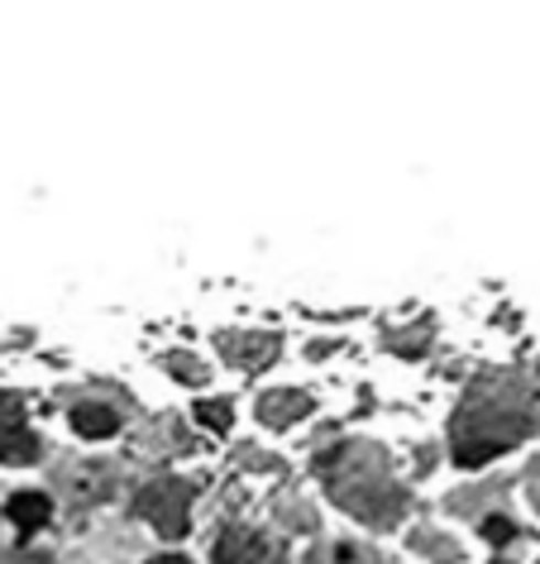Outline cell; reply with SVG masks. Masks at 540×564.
Here are the masks:
<instances>
[{
  "label": "cell",
  "instance_id": "e0dca14e",
  "mask_svg": "<svg viewBox=\"0 0 540 564\" xmlns=\"http://www.w3.org/2000/svg\"><path fill=\"white\" fill-rule=\"evenodd\" d=\"M0 564H53L44 550H0Z\"/></svg>",
  "mask_w": 540,
  "mask_h": 564
},
{
  "label": "cell",
  "instance_id": "ffe728a7",
  "mask_svg": "<svg viewBox=\"0 0 540 564\" xmlns=\"http://www.w3.org/2000/svg\"><path fill=\"white\" fill-rule=\"evenodd\" d=\"M153 564H187V560H182V555H163V560H153Z\"/></svg>",
  "mask_w": 540,
  "mask_h": 564
},
{
  "label": "cell",
  "instance_id": "5bb4252c",
  "mask_svg": "<svg viewBox=\"0 0 540 564\" xmlns=\"http://www.w3.org/2000/svg\"><path fill=\"white\" fill-rule=\"evenodd\" d=\"M196 421L210 431H225L230 426V402H220V398H210V402H196Z\"/></svg>",
  "mask_w": 540,
  "mask_h": 564
},
{
  "label": "cell",
  "instance_id": "5b68a950",
  "mask_svg": "<svg viewBox=\"0 0 540 564\" xmlns=\"http://www.w3.org/2000/svg\"><path fill=\"white\" fill-rule=\"evenodd\" d=\"M220 355L245 373H259L278 359V335H263V330H225L220 335Z\"/></svg>",
  "mask_w": 540,
  "mask_h": 564
},
{
  "label": "cell",
  "instance_id": "d6986e66",
  "mask_svg": "<svg viewBox=\"0 0 540 564\" xmlns=\"http://www.w3.org/2000/svg\"><path fill=\"white\" fill-rule=\"evenodd\" d=\"M526 488H531V502H536V512H540V464L526 474Z\"/></svg>",
  "mask_w": 540,
  "mask_h": 564
},
{
  "label": "cell",
  "instance_id": "8992f818",
  "mask_svg": "<svg viewBox=\"0 0 540 564\" xmlns=\"http://www.w3.org/2000/svg\"><path fill=\"white\" fill-rule=\"evenodd\" d=\"M63 492H73V502L82 507V502H106L110 498V469L106 464H82V474H73V469H58V478H53Z\"/></svg>",
  "mask_w": 540,
  "mask_h": 564
},
{
  "label": "cell",
  "instance_id": "277c9868",
  "mask_svg": "<svg viewBox=\"0 0 540 564\" xmlns=\"http://www.w3.org/2000/svg\"><path fill=\"white\" fill-rule=\"evenodd\" d=\"M216 564H282V545L253 527H230L216 541Z\"/></svg>",
  "mask_w": 540,
  "mask_h": 564
},
{
  "label": "cell",
  "instance_id": "30bf717a",
  "mask_svg": "<svg viewBox=\"0 0 540 564\" xmlns=\"http://www.w3.org/2000/svg\"><path fill=\"white\" fill-rule=\"evenodd\" d=\"M6 512H10V521H15L20 531H34V527H44V521H48L53 502L44 498V492H15Z\"/></svg>",
  "mask_w": 540,
  "mask_h": 564
},
{
  "label": "cell",
  "instance_id": "4fadbf2b",
  "mask_svg": "<svg viewBox=\"0 0 540 564\" xmlns=\"http://www.w3.org/2000/svg\"><path fill=\"white\" fill-rule=\"evenodd\" d=\"M168 373H177L182 383H206V364L202 359H192V355H168Z\"/></svg>",
  "mask_w": 540,
  "mask_h": 564
},
{
  "label": "cell",
  "instance_id": "9c48e42d",
  "mask_svg": "<svg viewBox=\"0 0 540 564\" xmlns=\"http://www.w3.org/2000/svg\"><path fill=\"white\" fill-rule=\"evenodd\" d=\"M34 459H39V435L30 426L0 431V464H34Z\"/></svg>",
  "mask_w": 540,
  "mask_h": 564
},
{
  "label": "cell",
  "instance_id": "9a60e30c",
  "mask_svg": "<svg viewBox=\"0 0 540 564\" xmlns=\"http://www.w3.org/2000/svg\"><path fill=\"white\" fill-rule=\"evenodd\" d=\"M511 535H517V527H511L507 517H488V521H483V541H493V545H507Z\"/></svg>",
  "mask_w": 540,
  "mask_h": 564
},
{
  "label": "cell",
  "instance_id": "8fae6325",
  "mask_svg": "<svg viewBox=\"0 0 540 564\" xmlns=\"http://www.w3.org/2000/svg\"><path fill=\"white\" fill-rule=\"evenodd\" d=\"M411 550L425 555V560H435V564H454V560H460V545H454L445 531H435V527H421L417 535H411Z\"/></svg>",
  "mask_w": 540,
  "mask_h": 564
},
{
  "label": "cell",
  "instance_id": "52a82bcc",
  "mask_svg": "<svg viewBox=\"0 0 540 564\" xmlns=\"http://www.w3.org/2000/svg\"><path fill=\"white\" fill-rule=\"evenodd\" d=\"M306 412H311V398H306V392H296V388H278V392H263V398H259V421H263V426H273V431L302 421Z\"/></svg>",
  "mask_w": 540,
  "mask_h": 564
},
{
  "label": "cell",
  "instance_id": "ac0fdd59",
  "mask_svg": "<svg viewBox=\"0 0 540 564\" xmlns=\"http://www.w3.org/2000/svg\"><path fill=\"white\" fill-rule=\"evenodd\" d=\"M417 340H425V330H411V335H392V349H402V355H417Z\"/></svg>",
  "mask_w": 540,
  "mask_h": 564
},
{
  "label": "cell",
  "instance_id": "7c38bea8",
  "mask_svg": "<svg viewBox=\"0 0 540 564\" xmlns=\"http://www.w3.org/2000/svg\"><path fill=\"white\" fill-rule=\"evenodd\" d=\"M306 564H378V555L368 545H349V541H331V545H316Z\"/></svg>",
  "mask_w": 540,
  "mask_h": 564
},
{
  "label": "cell",
  "instance_id": "6da1fadb",
  "mask_svg": "<svg viewBox=\"0 0 540 564\" xmlns=\"http://www.w3.org/2000/svg\"><path fill=\"white\" fill-rule=\"evenodd\" d=\"M536 431V388L521 373H478L454 412V455L468 469Z\"/></svg>",
  "mask_w": 540,
  "mask_h": 564
},
{
  "label": "cell",
  "instance_id": "3957f363",
  "mask_svg": "<svg viewBox=\"0 0 540 564\" xmlns=\"http://www.w3.org/2000/svg\"><path fill=\"white\" fill-rule=\"evenodd\" d=\"M134 512L153 521L159 535H182L187 531V512H192V484H182V478H153V484L139 488Z\"/></svg>",
  "mask_w": 540,
  "mask_h": 564
},
{
  "label": "cell",
  "instance_id": "7a4b0ae2",
  "mask_svg": "<svg viewBox=\"0 0 540 564\" xmlns=\"http://www.w3.org/2000/svg\"><path fill=\"white\" fill-rule=\"evenodd\" d=\"M316 469L331 488V498L345 507L349 517L368 521V527H392L407 512V488L392 478L388 455L374 441H349L339 449H325Z\"/></svg>",
  "mask_w": 540,
  "mask_h": 564
},
{
  "label": "cell",
  "instance_id": "2e32d148",
  "mask_svg": "<svg viewBox=\"0 0 540 564\" xmlns=\"http://www.w3.org/2000/svg\"><path fill=\"white\" fill-rule=\"evenodd\" d=\"M20 412H24V398H15V392H10V398H0V431H6V426H24Z\"/></svg>",
  "mask_w": 540,
  "mask_h": 564
},
{
  "label": "cell",
  "instance_id": "ba28073f",
  "mask_svg": "<svg viewBox=\"0 0 540 564\" xmlns=\"http://www.w3.org/2000/svg\"><path fill=\"white\" fill-rule=\"evenodd\" d=\"M73 431L87 435V441H106V435L120 431V412L116 406H101V402H82V406H73Z\"/></svg>",
  "mask_w": 540,
  "mask_h": 564
}]
</instances>
